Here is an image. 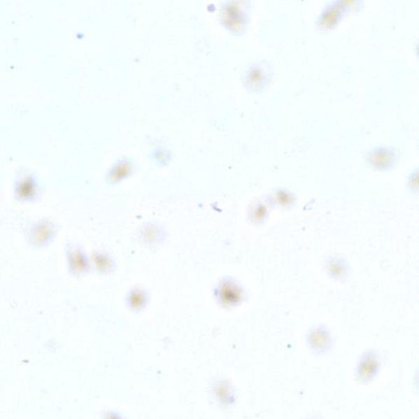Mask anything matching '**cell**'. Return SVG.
I'll use <instances>...</instances> for the list:
<instances>
[{"label": "cell", "mask_w": 419, "mask_h": 419, "mask_svg": "<svg viewBox=\"0 0 419 419\" xmlns=\"http://www.w3.org/2000/svg\"><path fill=\"white\" fill-rule=\"evenodd\" d=\"M399 151L392 146H378L366 152V160L371 166L378 169H387L396 164L399 159Z\"/></svg>", "instance_id": "obj_2"}, {"label": "cell", "mask_w": 419, "mask_h": 419, "mask_svg": "<svg viewBox=\"0 0 419 419\" xmlns=\"http://www.w3.org/2000/svg\"><path fill=\"white\" fill-rule=\"evenodd\" d=\"M250 84L257 91L267 89L271 84L273 76V67L267 61H261L253 66L250 74Z\"/></svg>", "instance_id": "obj_3"}, {"label": "cell", "mask_w": 419, "mask_h": 419, "mask_svg": "<svg viewBox=\"0 0 419 419\" xmlns=\"http://www.w3.org/2000/svg\"><path fill=\"white\" fill-rule=\"evenodd\" d=\"M360 1H348V0H335L327 4L322 8L317 18L316 27L320 31H327L334 28L346 13L359 8Z\"/></svg>", "instance_id": "obj_1"}]
</instances>
